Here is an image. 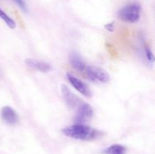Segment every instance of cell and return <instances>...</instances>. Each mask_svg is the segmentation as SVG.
I'll return each mask as SVG.
<instances>
[{
  "mask_svg": "<svg viewBox=\"0 0 155 154\" xmlns=\"http://www.w3.org/2000/svg\"><path fill=\"white\" fill-rule=\"evenodd\" d=\"M62 132L67 137L80 140H92L101 135L100 131L82 123L66 127L62 130Z\"/></svg>",
  "mask_w": 155,
  "mask_h": 154,
  "instance_id": "1",
  "label": "cell"
},
{
  "mask_svg": "<svg viewBox=\"0 0 155 154\" xmlns=\"http://www.w3.org/2000/svg\"><path fill=\"white\" fill-rule=\"evenodd\" d=\"M142 8L139 3L133 2L123 7L118 12V17L123 22L134 24L141 18Z\"/></svg>",
  "mask_w": 155,
  "mask_h": 154,
  "instance_id": "2",
  "label": "cell"
},
{
  "mask_svg": "<svg viewBox=\"0 0 155 154\" xmlns=\"http://www.w3.org/2000/svg\"><path fill=\"white\" fill-rule=\"evenodd\" d=\"M87 78L95 82L107 83L110 81V75L103 68L96 66H86L84 71Z\"/></svg>",
  "mask_w": 155,
  "mask_h": 154,
  "instance_id": "3",
  "label": "cell"
},
{
  "mask_svg": "<svg viewBox=\"0 0 155 154\" xmlns=\"http://www.w3.org/2000/svg\"><path fill=\"white\" fill-rule=\"evenodd\" d=\"M93 114L94 110L92 106L88 103L82 102L77 107V116H76L77 123L83 124L84 122H87L88 120L92 119Z\"/></svg>",
  "mask_w": 155,
  "mask_h": 154,
  "instance_id": "4",
  "label": "cell"
},
{
  "mask_svg": "<svg viewBox=\"0 0 155 154\" xmlns=\"http://www.w3.org/2000/svg\"><path fill=\"white\" fill-rule=\"evenodd\" d=\"M61 93L63 95L64 100L67 106L69 108H77L80 106V104L83 102L79 97H77L75 94L71 91V89L66 85H61Z\"/></svg>",
  "mask_w": 155,
  "mask_h": 154,
  "instance_id": "5",
  "label": "cell"
},
{
  "mask_svg": "<svg viewBox=\"0 0 155 154\" xmlns=\"http://www.w3.org/2000/svg\"><path fill=\"white\" fill-rule=\"evenodd\" d=\"M67 78H68V82L71 83V85L77 91L80 92L81 95H84L86 97H90L92 95V92H91L90 88L87 84L82 81L81 79H78L71 74V72H67Z\"/></svg>",
  "mask_w": 155,
  "mask_h": 154,
  "instance_id": "6",
  "label": "cell"
},
{
  "mask_svg": "<svg viewBox=\"0 0 155 154\" xmlns=\"http://www.w3.org/2000/svg\"><path fill=\"white\" fill-rule=\"evenodd\" d=\"M1 118L5 123L8 125H15L19 120V116L18 113L9 106H5L1 109L0 111Z\"/></svg>",
  "mask_w": 155,
  "mask_h": 154,
  "instance_id": "7",
  "label": "cell"
},
{
  "mask_svg": "<svg viewBox=\"0 0 155 154\" xmlns=\"http://www.w3.org/2000/svg\"><path fill=\"white\" fill-rule=\"evenodd\" d=\"M24 63L28 67L33 69L39 71V72H46L51 70V66L48 63L42 60H36L33 58H26L24 60Z\"/></svg>",
  "mask_w": 155,
  "mask_h": 154,
  "instance_id": "8",
  "label": "cell"
},
{
  "mask_svg": "<svg viewBox=\"0 0 155 154\" xmlns=\"http://www.w3.org/2000/svg\"><path fill=\"white\" fill-rule=\"evenodd\" d=\"M69 60L71 66L79 72H84L86 64L81 56L76 51H72L69 54Z\"/></svg>",
  "mask_w": 155,
  "mask_h": 154,
  "instance_id": "9",
  "label": "cell"
},
{
  "mask_svg": "<svg viewBox=\"0 0 155 154\" xmlns=\"http://www.w3.org/2000/svg\"><path fill=\"white\" fill-rule=\"evenodd\" d=\"M127 148L124 145L113 144L101 151L102 154H126Z\"/></svg>",
  "mask_w": 155,
  "mask_h": 154,
  "instance_id": "10",
  "label": "cell"
},
{
  "mask_svg": "<svg viewBox=\"0 0 155 154\" xmlns=\"http://www.w3.org/2000/svg\"><path fill=\"white\" fill-rule=\"evenodd\" d=\"M0 18L2 21H4L5 23L8 25V27H10L11 29H15L16 27V24H15V21L1 8H0Z\"/></svg>",
  "mask_w": 155,
  "mask_h": 154,
  "instance_id": "11",
  "label": "cell"
},
{
  "mask_svg": "<svg viewBox=\"0 0 155 154\" xmlns=\"http://www.w3.org/2000/svg\"><path fill=\"white\" fill-rule=\"evenodd\" d=\"M145 55H146V58L150 63H153L154 61V54L151 51V48L149 47H145Z\"/></svg>",
  "mask_w": 155,
  "mask_h": 154,
  "instance_id": "12",
  "label": "cell"
},
{
  "mask_svg": "<svg viewBox=\"0 0 155 154\" xmlns=\"http://www.w3.org/2000/svg\"><path fill=\"white\" fill-rule=\"evenodd\" d=\"M14 2L17 4V5L24 12L27 11V6L25 2V0H13Z\"/></svg>",
  "mask_w": 155,
  "mask_h": 154,
  "instance_id": "13",
  "label": "cell"
},
{
  "mask_svg": "<svg viewBox=\"0 0 155 154\" xmlns=\"http://www.w3.org/2000/svg\"><path fill=\"white\" fill-rule=\"evenodd\" d=\"M105 29L109 31H113L114 29V23H109V24H106Z\"/></svg>",
  "mask_w": 155,
  "mask_h": 154,
  "instance_id": "14",
  "label": "cell"
}]
</instances>
